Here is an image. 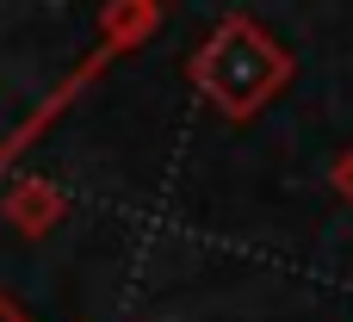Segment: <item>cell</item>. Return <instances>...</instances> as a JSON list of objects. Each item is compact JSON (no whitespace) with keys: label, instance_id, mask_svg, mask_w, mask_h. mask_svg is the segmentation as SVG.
I'll list each match as a JSON object with an SVG mask.
<instances>
[{"label":"cell","instance_id":"obj_1","mask_svg":"<svg viewBox=\"0 0 353 322\" xmlns=\"http://www.w3.org/2000/svg\"><path fill=\"white\" fill-rule=\"evenodd\" d=\"M186 81H192L230 124H248L267 99L285 93V81H292V50H285L261 19L230 12V19H217V31L192 50Z\"/></svg>","mask_w":353,"mask_h":322},{"label":"cell","instance_id":"obj_2","mask_svg":"<svg viewBox=\"0 0 353 322\" xmlns=\"http://www.w3.org/2000/svg\"><path fill=\"white\" fill-rule=\"evenodd\" d=\"M329 192H335L341 205H353V143L335 155V161H329Z\"/></svg>","mask_w":353,"mask_h":322},{"label":"cell","instance_id":"obj_3","mask_svg":"<svg viewBox=\"0 0 353 322\" xmlns=\"http://www.w3.org/2000/svg\"><path fill=\"white\" fill-rule=\"evenodd\" d=\"M0 322H25V316H19V310H12V304H0Z\"/></svg>","mask_w":353,"mask_h":322}]
</instances>
